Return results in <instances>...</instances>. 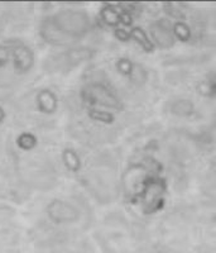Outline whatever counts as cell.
Wrapping results in <instances>:
<instances>
[{
    "mask_svg": "<svg viewBox=\"0 0 216 253\" xmlns=\"http://www.w3.org/2000/svg\"><path fill=\"white\" fill-rule=\"evenodd\" d=\"M90 24V17L82 10L62 9L43 18L39 24V36L51 46H69L87 35Z\"/></svg>",
    "mask_w": 216,
    "mask_h": 253,
    "instance_id": "6da1fadb",
    "label": "cell"
},
{
    "mask_svg": "<svg viewBox=\"0 0 216 253\" xmlns=\"http://www.w3.org/2000/svg\"><path fill=\"white\" fill-rule=\"evenodd\" d=\"M87 112H109L121 109L120 99L109 86L101 83L87 84L80 92Z\"/></svg>",
    "mask_w": 216,
    "mask_h": 253,
    "instance_id": "7a4b0ae2",
    "label": "cell"
},
{
    "mask_svg": "<svg viewBox=\"0 0 216 253\" xmlns=\"http://www.w3.org/2000/svg\"><path fill=\"white\" fill-rule=\"evenodd\" d=\"M166 185L163 180L157 176H148L142 185V202L143 208L148 213H156L163 207Z\"/></svg>",
    "mask_w": 216,
    "mask_h": 253,
    "instance_id": "3957f363",
    "label": "cell"
},
{
    "mask_svg": "<svg viewBox=\"0 0 216 253\" xmlns=\"http://www.w3.org/2000/svg\"><path fill=\"white\" fill-rule=\"evenodd\" d=\"M47 216L53 224H71L80 218V211L72 203L62 199H53L46 208Z\"/></svg>",
    "mask_w": 216,
    "mask_h": 253,
    "instance_id": "277c9868",
    "label": "cell"
},
{
    "mask_svg": "<svg viewBox=\"0 0 216 253\" xmlns=\"http://www.w3.org/2000/svg\"><path fill=\"white\" fill-rule=\"evenodd\" d=\"M90 57H91V53H90V49L87 48L67 49V51L53 56L51 60H48V70L51 72L69 70Z\"/></svg>",
    "mask_w": 216,
    "mask_h": 253,
    "instance_id": "5b68a950",
    "label": "cell"
},
{
    "mask_svg": "<svg viewBox=\"0 0 216 253\" xmlns=\"http://www.w3.org/2000/svg\"><path fill=\"white\" fill-rule=\"evenodd\" d=\"M36 62L35 52L22 42H14L12 49V67L18 75H23L33 69Z\"/></svg>",
    "mask_w": 216,
    "mask_h": 253,
    "instance_id": "8992f818",
    "label": "cell"
},
{
    "mask_svg": "<svg viewBox=\"0 0 216 253\" xmlns=\"http://www.w3.org/2000/svg\"><path fill=\"white\" fill-rule=\"evenodd\" d=\"M152 37L154 40V43L158 44L159 47H170L173 44V37L171 33V29L162 22H158L157 24L152 27Z\"/></svg>",
    "mask_w": 216,
    "mask_h": 253,
    "instance_id": "52a82bcc",
    "label": "cell"
},
{
    "mask_svg": "<svg viewBox=\"0 0 216 253\" xmlns=\"http://www.w3.org/2000/svg\"><path fill=\"white\" fill-rule=\"evenodd\" d=\"M37 105L40 113L44 114H52L57 109V98L51 90H42L38 94Z\"/></svg>",
    "mask_w": 216,
    "mask_h": 253,
    "instance_id": "ba28073f",
    "label": "cell"
},
{
    "mask_svg": "<svg viewBox=\"0 0 216 253\" xmlns=\"http://www.w3.org/2000/svg\"><path fill=\"white\" fill-rule=\"evenodd\" d=\"M199 92L205 98H214L216 96V72L209 74L204 80L200 81Z\"/></svg>",
    "mask_w": 216,
    "mask_h": 253,
    "instance_id": "9c48e42d",
    "label": "cell"
},
{
    "mask_svg": "<svg viewBox=\"0 0 216 253\" xmlns=\"http://www.w3.org/2000/svg\"><path fill=\"white\" fill-rule=\"evenodd\" d=\"M172 113L177 117H182V118H188L195 113V107L190 100L186 99H180L176 100V103H173L172 105Z\"/></svg>",
    "mask_w": 216,
    "mask_h": 253,
    "instance_id": "30bf717a",
    "label": "cell"
},
{
    "mask_svg": "<svg viewBox=\"0 0 216 253\" xmlns=\"http://www.w3.org/2000/svg\"><path fill=\"white\" fill-rule=\"evenodd\" d=\"M64 161L65 165L67 166L70 171L72 172H77L80 170V166H81V161H80V157L77 156V153L73 152L72 150H66L64 152Z\"/></svg>",
    "mask_w": 216,
    "mask_h": 253,
    "instance_id": "8fae6325",
    "label": "cell"
},
{
    "mask_svg": "<svg viewBox=\"0 0 216 253\" xmlns=\"http://www.w3.org/2000/svg\"><path fill=\"white\" fill-rule=\"evenodd\" d=\"M14 42H5L0 44V70L12 63V49Z\"/></svg>",
    "mask_w": 216,
    "mask_h": 253,
    "instance_id": "7c38bea8",
    "label": "cell"
},
{
    "mask_svg": "<svg viewBox=\"0 0 216 253\" xmlns=\"http://www.w3.org/2000/svg\"><path fill=\"white\" fill-rule=\"evenodd\" d=\"M173 33H175V36H176L180 41H182V42H186V41L190 38L191 35L190 28H188L184 23H182V22H177V23L173 26Z\"/></svg>",
    "mask_w": 216,
    "mask_h": 253,
    "instance_id": "4fadbf2b",
    "label": "cell"
},
{
    "mask_svg": "<svg viewBox=\"0 0 216 253\" xmlns=\"http://www.w3.org/2000/svg\"><path fill=\"white\" fill-rule=\"evenodd\" d=\"M116 69H118V71L120 72L121 75L130 76L134 72V63L130 60H128V58H120L116 62Z\"/></svg>",
    "mask_w": 216,
    "mask_h": 253,
    "instance_id": "5bb4252c",
    "label": "cell"
},
{
    "mask_svg": "<svg viewBox=\"0 0 216 253\" xmlns=\"http://www.w3.org/2000/svg\"><path fill=\"white\" fill-rule=\"evenodd\" d=\"M4 115H5V114H4V110L1 109V108H0V122H1L4 119Z\"/></svg>",
    "mask_w": 216,
    "mask_h": 253,
    "instance_id": "9a60e30c",
    "label": "cell"
}]
</instances>
